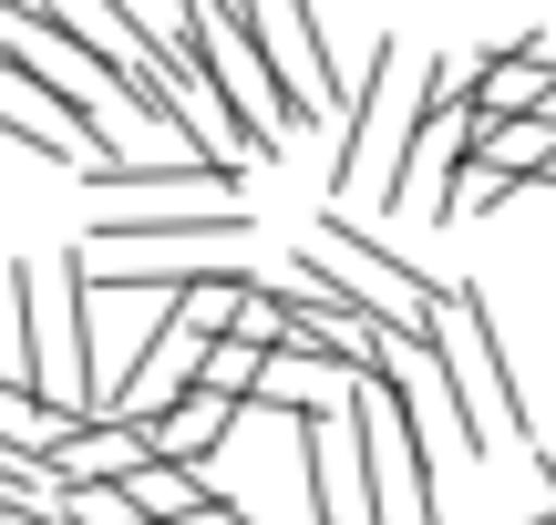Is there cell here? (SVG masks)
<instances>
[{"instance_id":"cell-4","label":"cell","mask_w":556,"mask_h":525,"mask_svg":"<svg viewBox=\"0 0 556 525\" xmlns=\"http://www.w3.org/2000/svg\"><path fill=\"white\" fill-rule=\"evenodd\" d=\"M413 114H422L413 62H402V41L381 31L371 52L351 62V103H340V155H330V206H340V196H371V206H381V185H392L402 144H413Z\"/></svg>"},{"instance_id":"cell-15","label":"cell","mask_w":556,"mask_h":525,"mask_svg":"<svg viewBox=\"0 0 556 525\" xmlns=\"http://www.w3.org/2000/svg\"><path fill=\"white\" fill-rule=\"evenodd\" d=\"M516 196H526V185H505L495 165H475V155H464V176L443 185V227H475V217H495V206H516Z\"/></svg>"},{"instance_id":"cell-17","label":"cell","mask_w":556,"mask_h":525,"mask_svg":"<svg viewBox=\"0 0 556 525\" xmlns=\"http://www.w3.org/2000/svg\"><path fill=\"white\" fill-rule=\"evenodd\" d=\"M526 525H556V505H536V515H526Z\"/></svg>"},{"instance_id":"cell-10","label":"cell","mask_w":556,"mask_h":525,"mask_svg":"<svg viewBox=\"0 0 556 525\" xmlns=\"http://www.w3.org/2000/svg\"><path fill=\"white\" fill-rule=\"evenodd\" d=\"M546 93H556V52L546 41H495V52H484V82H475V114L516 124V114H546Z\"/></svg>"},{"instance_id":"cell-6","label":"cell","mask_w":556,"mask_h":525,"mask_svg":"<svg viewBox=\"0 0 556 525\" xmlns=\"http://www.w3.org/2000/svg\"><path fill=\"white\" fill-rule=\"evenodd\" d=\"M248 11V41H258L268 82L289 103H309V114H340L351 103V62H330V31H319L309 0H238Z\"/></svg>"},{"instance_id":"cell-13","label":"cell","mask_w":556,"mask_h":525,"mask_svg":"<svg viewBox=\"0 0 556 525\" xmlns=\"http://www.w3.org/2000/svg\"><path fill=\"white\" fill-rule=\"evenodd\" d=\"M475 165H495L505 185H546L556 124H546V114H516V124H484V114H475Z\"/></svg>"},{"instance_id":"cell-5","label":"cell","mask_w":556,"mask_h":525,"mask_svg":"<svg viewBox=\"0 0 556 525\" xmlns=\"http://www.w3.org/2000/svg\"><path fill=\"white\" fill-rule=\"evenodd\" d=\"M248 165L197 155V144H93L83 155V185L103 196H135V206H238Z\"/></svg>"},{"instance_id":"cell-18","label":"cell","mask_w":556,"mask_h":525,"mask_svg":"<svg viewBox=\"0 0 556 525\" xmlns=\"http://www.w3.org/2000/svg\"><path fill=\"white\" fill-rule=\"evenodd\" d=\"M546 196H556V165H546Z\"/></svg>"},{"instance_id":"cell-9","label":"cell","mask_w":556,"mask_h":525,"mask_svg":"<svg viewBox=\"0 0 556 525\" xmlns=\"http://www.w3.org/2000/svg\"><path fill=\"white\" fill-rule=\"evenodd\" d=\"M351 382H361V371H340L330 350H268V371H258V392H248V412H278V423H330Z\"/></svg>"},{"instance_id":"cell-16","label":"cell","mask_w":556,"mask_h":525,"mask_svg":"<svg viewBox=\"0 0 556 525\" xmlns=\"http://www.w3.org/2000/svg\"><path fill=\"white\" fill-rule=\"evenodd\" d=\"M0 525H52V515H31V505H11V495H0Z\"/></svg>"},{"instance_id":"cell-2","label":"cell","mask_w":556,"mask_h":525,"mask_svg":"<svg viewBox=\"0 0 556 525\" xmlns=\"http://www.w3.org/2000/svg\"><path fill=\"white\" fill-rule=\"evenodd\" d=\"M433 361H443V382H454V444H464V464H495V453L526 433V392H516V371H505L495 309H484L475 279L433 299Z\"/></svg>"},{"instance_id":"cell-19","label":"cell","mask_w":556,"mask_h":525,"mask_svg":"<svg viewBox=\"0 0 556 525\" xmlns=\"http://www.w3.org/2000/svg\"><path fill=\"white\" fill-rule=\"evenodd\" d=\"M546 124H556V93H546Z\"/></svg>"},{"instance_id":"cell-8","label":"cell","mask_w":556,"mask_h":525,"mask_svg":"<svg viewBox=\"0 0 556 525\" xmlns=\"http://www.w3.org/2000/svg\"><path fill=\"white\" fill-rule=\"evenodd\" d=\"M464 155H475V103H464V114H413V144H402V165H392V185H381V206H392V217L433 206V217H443V185L464 176Z\"/></svg>"},{"instance_id":"cell-7","label":"cell","mask_w":556,"mask_h":525,"mask_svg":"<svg viewBox=\"0 0 556 525\" xmlns=\"http://www.w3.org/2000/svg\"><path fill=\"white\" fill-rule=\"evenodd\" d=\"M248 206H114L73 247H197V258H248Z\"/></svg>"},{"instance_id":"cell-3","label":"cell","mask_w":556,"mask_h":525,"mask_svg":"<svg viewBox=\"0 0 556 525\" xmlns=\"http://www.w3.org/2000/svg\"><path fill=\"white\" fill-rule=\"evenodd\" d=\"M299 268H309V279H330L340 299H361L402 350H433V299H443V289L422 279L413 258H392V247H381L371 227L351 217V206H330V217L299 238Z\"/></svg>"},{"instance_id":"cell-11","label":"cell","mask_w":556,"mask_h":525,"mask_svg":"<svg viewBox=\"0 0 556 525\" xmlns=\"http://www.w3.org/2000/svg\"><path fill=\"white\" fill-rule=\"evenodd\" d=\"M227 433H238V402H217V392H186L176 412H155V423H144V453H155V464H217V444Z\"/></svg>"},{"instance_id":"cell-12","label":"cell","mask_w":556,"mask_h":525,"mask_svg":"<svg viewBox=\"0 0 556 525\" xmlns=\"http://www.w3.org/2000/svg\"><path fill=\"white\" fill-rule=\"evenodd\" d=\"M124 495H135V515H144V525H197L227 485H217V464L197 474V464H155V453H144V464L124 474Z\"/></svg>"},{"instance_id":"cell-1","label":"cell","mask_w":556,"mask_h":525,"mask_svg":"<svg viewBox=\"0 0 556 525\" xmlns=\"http://www.w3.org/2000/svg\"><path fill=\"white\" fill-rule=\"evenodd\" d=\"M340 423L361 444V525H443V485H433V433L413 423L392 371H361L340 392Z\"/></svg>"},{"instance_id":"cell-14","label":"cell","mask_w":556,"mask_h":525,"mask_svg":"<svg viewBox=\"0 0 556 525\" xmlns=\"http://www.w3.org/2000/svg\"><path fill=\"white\" fill-rule=\"evenodd\" d=\"M258 371H268V350H248V341H206V361H197V392H217V402H238V412H248Z\"/></svg>"}]
</instances>
